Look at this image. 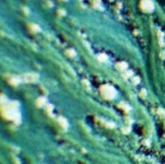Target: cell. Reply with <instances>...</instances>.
Returning <instances> with one entry per match:
<instances>
[{"label":"cell","instance_id":"1","mask_svg":"<svg viewBox=\"0 0 165 164\" xmlns=\"http://www.w3.org/2000/svg\"><path fill=\"white\" fill-rule=\"evenodd\" d=\"M101 94L106 99H114L116 96V90L109 84H105L101 87Z\"/></svg>","mask_w":165,"mask_h":164},{"label":"cell","instance_id":"2","mask_svg":"<svg viewBox=\"0 0 165 164\" xmlns=\"http://www.w3.org/2000/svg\"><path fill=\"white\" fill-rule=\"evenodd\" d=\"M141 8L145 12H151L153 10V4L150 0H142Z\"/></svg>","mask_w":165,"mask_h":164},{"label":"cell","instance_id":"3","mask_svg":"<svg viewBox=\"0 0 165 164\" xmlns=\"http://www.w3.org/2000/svg\"><path fill=\"white\" fill-rule=\"evenodd\" d=\"M116 67H117L119 70H125L126 67H127V65H126L125 62H120V63H118V64L116 65Z\"/></svg>","mask_w":165,"mask_h":164},{"label":"cell","instance_id":"4","mask_svg":"<svg viewBox=\"0 0 165 164\" xmlns=\"http://www.w3.org/2000/svg\"><path fill=\"white\" fill-rule=\"evenodd\" d=\"M98 58H99V60H100V61H106L108 57H107L105 54H100V55L98 56Z\"/></svg>","mask_w":165,"mask_h":164},{"label":"cell","instance_id":"5","mask_svg":"<svg viewBox=\"0 0 165 164\" xmlns=\"http://www.w3.org/2000/svg\"><path fill=\"white\" fill-rule=\"evenodd\" d=\"M139 81H140V80H139V78H137V77H135V78L133 79V82H134L135 84H137V83L139 82Z\"/></svg>","mask_w":165,"mask_h":164}]
</instances>
